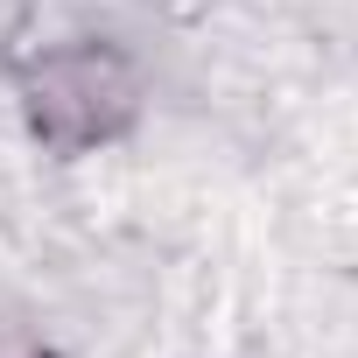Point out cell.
Here are the masks:
<instances>
[{
  "label": "cell",
  "instance_id": "obj_1",
  "mask_svg": "<svg viewBox=\"0 0 358 358\" xmlns=\"http://www.w3.org/2000/svg\"><path fill=\"white\" fill-rule=\"evenodd\" d=\"M127 113H134V71H127V57H113L99 43L50 50L29 78V120L57 148H92Z\"/></svg>",
  "mask_w": 358,
  "mask_h": 358
},
{
  "label": "cell",
  "instance_id": "obj_2",
  "mask_svg": "<svg viewBox=\"0 0 358 358\" xmlns=\"http://www.w3.org/2000/svg\"><path fill=\"white\" fill-rule=\"evenodd\" d=\"M0 358H43V351H36L22 330H8V337H0Z\"/></svg>",
  "mask_w": 358,
  "mask_h": 358
}]
</instances>
